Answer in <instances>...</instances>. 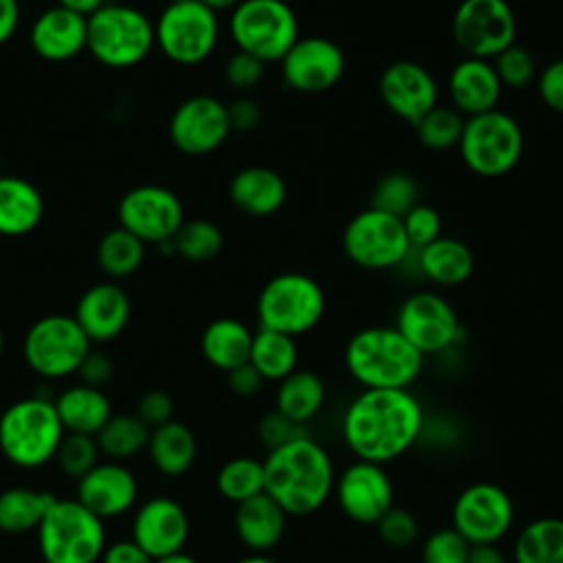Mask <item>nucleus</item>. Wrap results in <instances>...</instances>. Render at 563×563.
<instances>
[{
    "mask_svg": "<svg viewBox=\"0 0 563 563\" xmlns=\"http://www.w3.org/2000/svg\"><path fill=\"white\" fill-rule=\"evenodd\" d=\"M422 427V405L409 389H363L343 413L341 435L356 460L385 466L416 444Z\"/></svg>",
    "mask_w": 563,
    "mask_h": 563,
    "instance_id": "obj_1",
    "label": "nucleus"
},
{
    "mask_svg": "<svg viewBox=\"0 0 563 563\" xmlns=\"http://www.w3.org/2000/svg\"><path fill=\"white\" fill-rule=\"evenodd\" d=\"M53 405L66 433L95 435L112 416V405L106 391L84 383L62 389L53 398Z\"/></svg>",
    "mask_w": 563,
    "mask_h": 563,
    "instance_id": "obj_28",
    "label": "nucleus"
},
{
    "mask_svg": "<svg viewBox=\"0 0 563 563\" xmlns=\"http://www.w3.org/2000/svg\"><path fill=\"white\" fill-rule=\"evenodd\" d=\"M466 563H510V559L497 543H479L471 545Z\"/></svg>",
    "mask_w": 563,
    "mask_h": 563,
    "instance_id": "obj_57",
    "label": "nucleus"
},
{
    "mask_svg": "<svg viewBox=\"0 0 563 563\" xmlns=\"http://www.w3.org/2000/svg\"><path fill=\"white\" fill-rule=\"evenodd\" d=\"M227 117H229L231 132H249L260 123L262 108L255 99L240 97L227 106Z\"/></svg>",
    "mask_w": 563,
    "mask_h": 563,
    "instance_id": "obj_53",
    "label": "nucleus"
},
{
    "mask_svg": "<svg viewBox=\"0 0 563 563\" xmlns=\"http://www.w3.org/2000/svg\"><path fill=\"white\" fill-rule=\"evenodd\" d=\"M501 86L526 88L537 79V62L532 53L521 44H510L490 59Z\"/></svg>",
    "mask_w": 563,
    "mask_h": 563,
    "instance_id": "obj_44",
    "label": "nucleus"
},
{
    "mask_svg": "<svg viewBox=\"0 0 563 563\" xmlns=\"http://www.w3.org/2000/svg\"><path fill=\"white\" fill-rule=\"evenodd\" d=\"M288 189L284 178L264 165L242 167L229 183L233 207L249 216H271L286 202Z\"/></svg>",
    "mask_w": 563,
    "mask_h": 563,
    "instance_id": "obj_27",
    "label": "nucleus"
},
{
    "mask_svg": "<svg viewBox=\"0 0 563 563\" xmlns=\"http://www.w3.org/2000/svg\"><path fill=\"white\" fill-rule=\"evenodd\" d=\"M297 361L299 352L295 336L266 328H257V332H253L249 363L260 372L264 380L279 383L297 369Z\"/></svg>",
    "mask_w": 563,
    "mask_h": 563,
    "instance_id": "obj_36",
    "label": "nucleus"
},
{
    "mask_svg": "<svg viewBox=\"0 0 563 563\" xmlns=\"http://www.w3.org/2000/svg\"><path fill=\"white\" fill-rule=\"evenodd\" d=\"M238 51L260 62H279L299 40L297 15L284 0H242L229 18Z\"/></svg>",
    "mask_w": 563,
    "mask_h": 563,
    "instance_id": "obj_9",
    "label": "nucleus"
},
{
    "mask_svg": "<svg viewBox=\"0 0 563 563\" xmlns=\"http://www.w3.org/2000/svg\"><path fill=\"white\" fill-rule=\"evenodd\" d=\"M35 532L44 563H99L106 548L103 519L77 499H55Z\"/></svg>",
    "mask_w": 563,
    "mask_h": 563,
    "instance_id": "obj_5",
    "label": "nucleus"
},
{
    "mask_svg": "<svg viewBox=\"0 0 563 563\" xmlns=\"http://www.w3.org/2000/svg\"><path fill=\"white\" fill-rule=\"evenodd\" d=\"M264 493L273 497L288 517L317 512L332 495L334 466L328 451L312 438L299 435L262 460Z\"/></svg>",
    "mask_w": 563,
    "mask_h": 563,
    "instance_id": "obj_2",
    "label": "nucleus"
},
{
    "mask_svg": "<svg viewBox=\"0 0 563 563\" xmlns=\"http://www.w3.org/2000/svg\"><path fill=\"white\" fill-rule=\"evenodd\" d=\"M53 398L33 394L0 413V451L18 468L48 464L64 438Z\"/></svg>",
    "mask_w": 563,
    "mask_h": 563,
    "instance_id": "obj_4",
    "label": "nucleus"
},
{
    "mask_svg": "<svg viewBox=\"0 0 563 563\" xmlns=\"http://www.w3.org/2000/svg\"><path fill=\"white\" fill-rule=\"evenodd\" d=\"M264 77V62L257 57L235 51L224 64V79L235 90H251Z\"/></svg>",
    "mask_w": 563,
    "mask_h": 563,
    "instance_id": "obj_48",
    "label": "nucleus"
},
{
    "mask_svg": "<svg viewBox=\"0 0 563 563\" xmlns=\"http://www.w3.org/2000/svg\"><path fill=\"white\" fill-rule=\"evenodd\" d=\"M301 427H303V424L290 422V420L284 418L279 411H271V413H266V416L260 420V424H257V435H260L262 444H266L268 451H271V449H275V446H279V444H284V442H288V440H292V438L306 435L303 431H299Z\"/></svg>",
    "mask_w": 563,
    "mask_h": 563,
    "instance_id": "obj_50",
    "label": "nucleus"
},
{
    "mask_svg": "<svg viewBox=\"0 0 563 563\" xmlns=\"http://www.w3.org/2000/svg\"><path fill=\"white\" fill-rule=\"evenodd\" d=\"M325 402V385L310 369H295L279 380L275 394V411L295 424L310 422Z\"/></svg>",
    "mask_w": 563,
    "mask_h": 563,
    "instance_id": "obj_33",
    "label": "nucleus"
},
{
    "mask_svg": "<svg viewBox=\"0 0 563 563\" xmlns=\"http://www.w3.org/2000/svg\"><path fill=\"white\" fill-rule=\"evenodd\" d=\"M130 539L152 559L180 552L189 539L187 510L172 497H152L136 508Z\"/></svg>",
    "mask_w": 563,
    "mask_h": 563,
    "instance_id": "obj_21",
    "label": "nucleus"
},
{
    "mask_svg": "<svg viewBox=\"0 0 563 563\" xmlns=\"http://www.w3.org/2000/svg\"><path fill=\"white\" fill-rule=\"evenodd\" d=\"M515 504L506 488L475 482L462 488L451 508V528L471 545L499 543L512 528Z\"/></svg>",
    "mask_w": 563,
    "mask_h": 563,
    "instance_id": "obj_14",
    "label": "nucleus"
},
{
    "mask_svg": "<svg viewBox=\"0 0 563 563\" xmlns=\"http://www.w3.org/2000/svg\"><path fill=\"white\" fill-rule=\"evenodd\" d=\"M464 119L466 117L460 114L455 108H446L438 103L413 125V130L422 147L431 152H444L449 147H457Z\"/></svg>",
    "mask_w": 563,
    "mask_h": 563,
    "instance_id": "obj_41",
    "label": "nucleus"
},
{
    "mask_svg": "<svg viewBox=\"0 0 563 563\" xmlns=\"http://www.w3.org/2000/svg\"><path fill=\"white\" fill-rule=\"evenodd\" d=\"M255 310L260 328L299 336L323 319L325 295L310 275L288 271L264 284Z\"/></svg>",
    "mask_w": 563,
    "mask_h": 563,
    "instance_id": "obj_7",
    "label": "nucleus"
},
{
    "mask_svg": "<svg viewBox=\"0 0 563 563\" xmlns=\"http://www.w3.org/2000/svg\"><path fill=\"white\" fill-rule=\"evenodd\" d=\"M90 350V339L75 317L68 314H46L37 319L26 330L22 343L29 369L46 380H59L75 374Z\"/></svg>",
    "mask_w": 563,
    "mask_h": 563,
    "instance_id": "obj_10",
    "label": "nucleus"
},
{
    "mask_svg": "<svg viewBox=\"0 0 563 563\" xmlns=\"http://www.w3.org/2000/svg\"><path fill=\"white\" fill-rule=\"evenodd\" d=\"M44 213V202L33 183L18 176H0V235L31 233Z\"/></svg>",
    "mask_w": 563,
    "mask_h": 563,
    "instance_id": "obj_31",
    "label": "nucleus"
},
{
    "mask_svg": "<svg viewBox=\"0 0 563 563\" xmlns=\"http://www.w3.org/2000/svg\"><path fill=\"white\" fill-rule=\"evenodd\" d=\"M29 37L33 51L42 59L66 62L86 48L88 18L55 4L35 18Z\"/></svg>",
    "mask_w": 563,
    "mask_h": 563,
    "instance_id": "obj_24",
    "label": "nucleus"
},
{
    "mask_svg": "<svg viewBox=\"0 0 563 563\" xmlns=\"http://www.w3.org/2000/svg\"><path fill=\"white\" fill-rule=\"evenodd\" d=\"M172 2H185V0H167V4H172Z\"/></svg>",
    "mask_w": 563,
    "mask_h": 563,
    "instance_id": "obj_63",
    "label": "nucleus"
},
{
    "mask_svg": "<svg viewBox=\"0 0 563 563\" xmlns=\"http://www.w3.org/2000/svg\"><path fill=\"white\" fill-rule=\"evenodd\" d=\"M561 402H563V385H561Z\"/></svg>",
    "mask_w": 563,
    "mask_h": 563,
    "instance_id": "obj_64",
    "label": "nucleus"
},
{
    "mask_svg": "<svg viewBox=\"0 0 563 563\" xmlns=\"http://www.w3.org/2000/svg\"><path fill=\"white\" fill-rule=\"evenodd\" d=\"M119 227L130 231L143 244H163L174 240L185 222L180 198L163 185L132 187L117 207Z\"/></svg>",
    "mask_w": 563,
    "mask_h": 563,
    "instance_id": "obj_15",
    "label": "nucleus"
},
{
    "mask_svg": "<svg viewBox=\"0 0 563 563\" xmlns=\"http://www.w3.org/2000/svg\"><path fill=\"white\" fill-rule=\"evenodd\" d=\"M147 455L154 468L165 477L185 475L198 455V442L194 431L178 420H169L150 431Z\"/></svg>",
    "mask_w": 563,
    "mask_h": 563,
    "instance_id": "obj_29",
    "label": "nucleus"
},
{
    "mask_svg": "<svg viewBox=\"0 0 563 563\" xmlns=\"http://www.w3.org/2000/svg\"><path fill=\"white\" fill-rule=\"evenodd\" d=\"M400 220H402V229H405V235H407L411 249H422L442 235L440 213L429 205L418 202Z\"/></svg>",
    "mask_w": 563,
    "mask_h": 563,
    "instance_id": "obj_47",
    "label": "nucleus"
},
{
    "mask_svg": "<svg viewBox=\"0 0 563 563\" xmlns=\"http://www.w3.org/2000/svg\"><path fill=\"white\" fill-rule=\"evenodd\" d=\"M130 312L128 292L117 282H99L84 290L73 317L90 343H106L125 330Z\"/></svg>",
    "mask_w": 563,
    "mask_h": 563,
    "instance_id": "obj_23",
    "label": "nucleus"
},
{
    "mask_svg": "<svg viewBox=\"0 0 563 563\" xmlns=\"http://www.w3.org/2000/svg\"><path fill=\"white\" fill-rule=\"evenodd\" d=\"M174 251L187 262H209L222 251V231L205 218L185 220L174 235Z\"/></svg>",
    "mask_w": 563,
    "mask_h": 563,
    "instance_id": "obj_40",
    "label": "nucleus"
},
{
    "mask_svg": "<svg viewBox=\"0 0 563 563\" xmlns=\"http://www.w3.org/2000/svg\"><path fill=\"white\" fill-rule=\"evenodd\" d=\"M134 416L152 431V429L174 420V400L163 389H150L136 400Z\"/></svg>",
    "mask_w": 563,
    "mask_h": 563,
    "instance_id": "obj_49",
    "label": "nucleus"
},
{
    "mask_svg": "<svg viewBox=\"0 0 563 563\" xmlns=\"http://www.w3.org/2000/svg\"><path fill=\"white\" fill-rule=\"evenodd\" d=\"M2 350H4V334H2V328H0V356H2Z\"/></svg>",
    "mask_w": 563,
    "mask_h": 563,
    "instance_id": "obj_62",
    "label": "nucleus"
},
{
    "mask_svg": "<svg viewBox=\"0 0 563 563\" xmlns=\"http://www.w3.org/2000/svg\"><path fill=\"white\" fill-rule=\"evenodd\" d=\"M154 46V24L136 7L106 2L88 18L86 48L108 68H132Z\"/></svg>",
    "mask_w": 563,
    "mask_h": 563,
    "instance_id": "obj_6",
    "label": "nucleus"
},
{
    "mask_svg": "<svg viewBox=\"0 0 563 563\" xmlns=\"http://www.w3.org/2000/svg\"><path fill=\"white\" fill-rule=\"evenodd\" d=\"M282 79L297 92H323L345 73V55L328 37H299L279 59Z\"/></svg>",
    "mask_w": 563,
    "mask_h": 563,
    "instance_id": "obj_19",
    "label": "nucleus"
},
{
    "mask_svg": "<svg viewBox=\"0 0 563 563\" xmlns=\"http://www.w3.org/2000/svg\"><path fill=\"white\" fill-rule=\"evenodd\" d=\"M75 374L79 376V383L101 389L112 378V361L103 352L90 350Z\"/></svg>",
    "mask_w": 563,
    "mask_h": 563,
    "instance_id": "obj_52",
    "label": "nucleus"
},
{
    "mask_svg": "<svg viewBox=\"0 0 563 563\" xmlns=\"http://www.w3.org/2000/svg\"><path fill=\"white\" fill-rule=\"evenodd\" d=\"M227 380H229L231 391L238 396H244V398L255 396L262 389V385L266 383L251 363H244V365L227 372Z\"/></svg>",
    "mask_w": 563,
    "mask_h": 563,
    "instance_id": "obj_55",
    "label": "nucleus"
},
{
    "mask_svg": "<svg viewBox=\"0 0 563 563\" xmlns=\"http://www.w3.org/2000/svg\"><path fill=\"white\" fill-rule=\"evenodd\" d=\"M99 453L108 460L123 462L147 449L150 429L134 413H112L95 433Z\"/></svg>",
    "mask_w": 563,
    "mask_h": 563,
    "instance_id": "obj_37",
    "label": "nucleus"
},
{
    "mask_svg": "<svg viewBox=\"0 0 563 563\" xmlns=\"http://www.w3.org/2000/svg\"><path fill=\"white\" fill-rule=\"evenodd\" d=\"M231 134L227 103L211 95L185 99L169 119V139L183 154L205 156L216 152Z\"/></svg>",
    "mask_w": 563,
    "mask_h": 563,
    "instance_id": "obj_18",
    "label": "nucleus"
},
{
    "mask_svg": "<svg viewBox=\"0 0 563 563\" xmlns=\"http://www.w3.org/2000/svg\"><path fill=\"white\" fill-rule=\"evenodd\" d=\"M537 90L550 110L563 112V57L541 68L537 75Z\"/></svg>",
    "mask_w": 563,
    "mask_h": 563,
    "instance_id": "obj_51",
    "label": "nucleus"
},
{
    "mask_svg": "<svg viewBox=\"0 0 563 563\" xmlns=\"http://www.w3.org/2000/svg\"><path fill=\"white\" fill-rule=\"evenodd\" d=\"M218 35V13L200 0L167 4L154 24L156 46L167 59L180 66L205 62L213 53Z\"/></svg>",
    "mask_w": 563,
    "mask_h": 563,
    "instance_id": "obj_11",
    "label": "nucleus"
},
{
    "mask_svg": "<svg viewBox=\"0 0 563 563\" xmlns=\"http://www.w3.org/2000/svg\"><path fill=\"white\" fill-rule=\"evenodd\" d=\"M332 495L341 512L361 526H374L396 501L394 484L383 464L356 460L336 477Z\"/></svg>",
    "mask_w": 563,
    "mask_h": 563,
    "instance_id": "obj_17",
    "label": "nucleus"
},
{
    "mask_svg": "<svg viewBox=\"0 0 563 563\" xmlns=\"http://www.w3.org/2000/svg\"><path fill=\"white\" fill-rule=\"evenodd\" d=\"M20 24V2L0 0V46L9 42Z\"/></svg>",
    "mask_w": 563,
    "mask_h": 563,
    "instance_id": "obj_56",
    "label": "nucleus"
},
{
    "mask_svg": "<svg viewBox=\"0 0 563 563\" xmlns=\"http://www.w3.org/2000/svg\"><path fill=\"white\" fill-rule=\"evenodd\" d=\"M143 257L145 244L121 227L108 231L97 244L99 268L112 279H123L132 275L143 264Z\"/></svg>",
    "mask_w": 563,
    "mask_h": 563,
    "instance_id": "obj_38",
    "label": "nucleus"
},
{
    "mask_svg": "<svg viewBox=\"0 0 563 563\" xmlns=\"http://www.w3.org/2000/svg\"><path fill=\"white\" fill-rule=\"evenodd\" d=\"M57 4L73 11V13L90 18L97 9H101L106 4V0H57Z\"/></svg>",
    "mask_w": 563,
    "mask_h": 563,
    "instance_id": "obj_58",
    "label": "nucleus"
},
{
    "mask_svg": "<svg viewBox=\"0 0 563 563\" xmlns=\"http://www.w3.org/2000/svg\"><path fill=\"white\" fill-rule=\"evenodd\" d=\"M374 526H376L380 541L396 550L409 548L418 539V532H420L418 517L409 508L398 506V504H394Z\"/></svg>",
    "mask_w": 563,
    "mask_h": 563,
    "instance_id": "obj_45",
    "label": "nucleus"
},
{
    "mask_svg": "<svg viewBox=\"0 0 563 563\" xmlns=\"http://www.w3.org/2000/svg\"><path fill=\"white\" fill-rule=\"evenodd\" d=\"M420 200L418 180L405 172H389L380 176L372 189L369 207L385 211L389 216L402 218Z\"/></svg>",
    "mask_w": 563,
    "mask_h": 563,
    "instance_id": "obj_42",
    "label": "nucleus"
},
{
    "mask_svg": "<svg viewBox=\"0 0 563 563\" xmlns=\"http://www.w3.org/2000/svg\"><path fill=\"white\" fill-rule=\"evenodd\" d=\"M154 559L136 545L132 539H119L114 543H106L99 563H152Z\"/></svg>",
    "mask_w": 563,
    "mask_h": 563,
    "instance_id": "obj_54",
    "label": "nucleus"
},
{
    "mask_svg": "<svg viewBox=\"0 0 563 563\" xmlns=\"http://www.w3.org/2000/svg\"><path fill=\"white\" fill-rule=\"evenodd\" d=\"M378 95L387 110L416 125L438 106V84L433 75L413 59H396L378 77Z\"/></svg>",
    "mask_w": 563,
    "mask_h": 563,
    "instance_id": "obj_20",
    "label": "nucleus"
},
{
    "mask_svg": "<svg viewBox=\"0 0 563 563\" xmlns=\"http://www.w3.org/2000/svg\"><path fill=\"white\" fill-rule=\"evenodd\" d=\"M422 356L451 347L460 336V321L453 306L438 292L409 295L396 314L394 325Z\"/></svg>",
    "mask_w": 563,
    "mask_h": 563,
    "instance_id": "obj_16",
    "label": "nucleus"
},
{
    "mask_svg": "<svg viewBox=\"0 0 563 563\" xmlns=\"http://www.w3.org/2000/svg\"><path fill=\"white\" fill-rule=\"evenodd\" d=\"M152 563H198L191 554H187L185 550L180 552H174V554H167V556H161V559H154Z\"/></svg>",
    "mask_w": 563,
    "mask_h": 563,
    "instance_id": "obj_60",
    "label": "nucleus"
},
{
    "mask_svg": "<svg viewBox=\"0 0 563 563\" xmlns=\"http://www.w3.org/2000/svg\"><path fill=\"white\" fill-rule=\"evenodd\" d=\"M471 543L453 528L431 532L420 550V563H466Z\"/></svg>",
    "mask_w": 563,
    "mask_h": 563,
    "instance_id": "obj_46",
    "label": "nucleus"
},
{
    "mask_svg": "<svg viewBox=\"0 0 563 563\" xmlns=\"http://www.w3.org/2000/svg\"><path fill=\"white\" fill-rule=\"evenodd\" d=\"M99 446L95 435H84V433H64L55 460L59 471L66 477L79 479L84 477L97 462H99Z\"/></svg>",
    "mask_w": 563,
    "mask_h": 563,
    "instance_id": "obj_43",
    "label": "nucleus"
},
{
    "mask_svg": "<svg viewBox=\"0 0 563 563\" xmlns=\"http://www.w3.org/2000/svg\"><path fill=\"white\" fill-rule=\"evenodd\" d=\"M57 497L48 490L13 486L0 493V530L7 534H26L37 530L44 515Z\"/></svg>",
    "mask_w": 563,
    "mask_h": 563,
    "instance_id": "obj_34",
    "label": "nucleus"
},
{
    "mask_svg": "<svg viewBox=\"0 0 563 563\" xmlns=\"http://www.w3.org/2000/svg\"><path fill=\"white\" fill-rule=\"evenodd\" d=\"M343 361L363 389H409L424 356L394 325H369L352 334Z\"/></svg>",
    "mask_w": 563,
    "mask_h": 563,
    "instance_id": "obj_3",
    "label": "nucleus"
},
{
    "mask_svg": "<svg viewBox=\"0 0 563 563\" xmlns=\"http://www.w3.org/2000/svg\"><path fill=\"white\" fill-rule=\"evenodd\" d=\"M216 488L218 493L233 501H246L260 493H264V464L262 460L249 457V455H238L227 460L218 475H216Z\"/></svg>",
    "mask_w": 563,
    "mask_h": 563,
    "instance_id": "obj_39",
    "label": "nucleus"
},
{
    "mask_svg": "<svg viewBox=\"0 0 563 563\" xmlns=\"http://www.w3.org/2000/svg\"><path fill=\"white\" fill-rule=\"evenodd\" d=\"M139 484L123 462H97L84 477L77 479V501L99 519H114L134 508Z\"/></svg>",
    "mask_w": 563,
    "mask_h": 563,
    "instance_id": "obj_22",
    "label": "nucleus"
},
{
    "mask_svg": "<svg viewBox=\"0 0 563 563\" xmlns=\"http://www.w3.org/2000/svg\"><path fill=\"white\" fill-rule=\"evenodd\" d=\"M418 266L429 282L438 286H457L473 275L475 257L466 242L440 235L418 249Z\"/></svg>",
    "mask_w": 563,
    "mask_h": 563,
    "instance_id": "obj_30",
    "label": "nucleus"
},
{
    "mask_svg": "<svg viewBox=\"0 0 563 563\" xmlns=\"http://www.w3.org/2000/svg\"><path fill=\"white\" fill-rule=\"evenodd\" d=\"M253 332L238 319L220 317L211 321L200 336V350L209 365L222 372H231L249 363Z\"/></svg>",
    "mask_w": 563,
    "mask_h": 563,
    "instance_id": "obj_32",
    "label": "nucleus"
},
{
    "mask_svg": "<svg viewBox=\"0 0 563 563\" xmlns=\"http://www.w3.org/2000/svg\"><path fill=\"white\" fill-rule=\"evenodd\" d=\"M235 563H277L275 559H271L268 554H249V556H242L240 561Z\"/></svg>",
    "mask_w": 563,
    "mask_h": 563,
    "instance_id": "obj_61",
    "label": "nucleus"
},
{
    "mask_svg": "<svg viewBox=\"0 0 563 563\" xmlns=\"http://www.w3.org/2000/svg\"><path fill=\"white\" fill-rule=\"evenodd\" d=\"M451 33L466 57L493 59L517 42V18L506 0H462Z\"/></svg>",
    "mask_w": 563,
    "mask_h": 563,
    "instance_id": "obj_13",
    "label": "nucleus"
},
{
    "mask_svg": "<svg viewBox=\"0 0 563 563\" xmlns=\"http://www.w3.org/2000/svg\"><path fill=\"white\" fill-rule=\"evenodd\" d=\"M286 519L288 515L282 510V506L266 493H260L246 501L235 504L233 528L251 554H266L282 541Z\"/></svg>",
    "mask_w": 563,
    "mask_h": 563,
    "instance_id": "obj_26",
    "label": "nucleus"
},
{
    "mask_svg": "<svg viewBox=\"0 0 563 563\" xmlns=\"http://www.w3.org/2000/svg\"><path fill=\"white\" fill-rule=\"evenodd\" d=\"M457 150L473 174L497 178L519 163L523 154V132L515 117L495 108L464 119Z\"/></svg>",
    "mask_w": 563,
    "mask_h": 563,
    "instance_id": "obj_8",
    "label": "nucleus"
},
{
    "mask_svg": "<svg viewBox=\"0 0 563 563\" xmlns=\"http://www.w3.org/2000/svg\"><path fill=\"white\" fill-rule=\"evenodd\" d=\"M205 7H209L211 11L220 13V11H233L242 0H200Z\"/></svg>",
    "mask_w": 563,
    "mask_h": 563,
    "instance_id": "obj_59",
    "label": "nucleus"
},
{
    "mask_svg": "<svg viewBox=\"0 0 563 563\" xmlns=\"http://www.w3.org/2000/svg\"><path fill=\"white\" fill-rule=\"evenodd\" d=\"M341 244L350 262L369 271L398 266L411 251L402 220L374 207L350 218L343 229Z\"/></svg>",
    "mask_w": 563,
    "mask_h": 563,
    "instance_id": "obj_12",
    "label": "nucleus"
},
{
    "mask_svg": "<svg viewBox=\"0 0 563 563\" xmlns=\"http://www.w3.org/2000/svg\"><path fill=\"white\" fill-rule=\"evenodd\" d=\"M512 563H563V519L528 521L512 543Z\"/></svg>",
    "mask_w": 563,
    "mask_h": 563,
    "instance_id": "obj_35",
    "label": "nucleus"
},
{
    "mask_svg": "<svg viewBox=\"0 0 563 563\" xmlns=\"http://www.w3.org/2000/svg\"><path fill=\"white\" fill-rule=\"evenodd\" d=\"M501 81L490 59L464 57L449 75V95L453 108L464 117H475L497 108L501 97Z\"/></svg>",
    "mask_w": 563,
    "mask_h": 563,
    "instance_id": "obj_25",
    "label": "nucleus"
}]
</instances>
